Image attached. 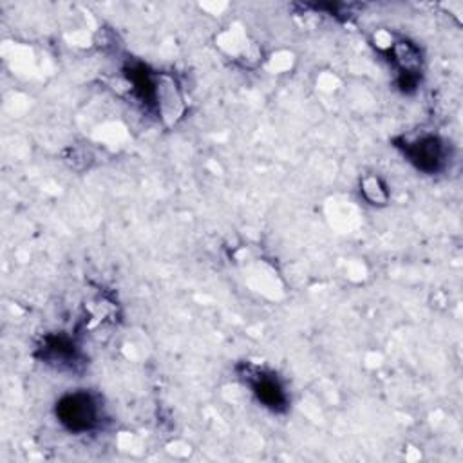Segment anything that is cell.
Wrapping results in <instances>:
<instances>
[{"instance_id": "obj_1", "label": "cell", "mask_w": 463, "mask_h": 463, "mask_svg": "<svg viewBox=\"0 0 463 463\" xmlns=\"http://www.w3.org/2000/svg\"><path fill=\"white\" fill-rule=\"evenodd\" d=\"M56 418L71 432H87L99 421V405L90 392H69L56 402Z\"/></svg>"}, {"instance_id": "obj_2", "label": "cell", "mask_w": 463, "mask_h": 463, "mask_svg": "<svg viewBox=\"0 0 463 463\" xmlns=\"http://www.w3.org/2000/svg\"><path fill=\"white\" fill-rule=\"evenodd\" d=\"M405 157L418 168L427 174H434L443 166L445 150L436 136H423L414 141H405L402 145Z\"/></svg>"}, {"instance_id": "obj_3", "label": "cell", "mask_w": 463, "mask_h": 463, "mask_svg": "<svg viewBox=\"0 0 463 463\" xmlns=\"http://www.w3.org/2000/svg\"><path fill=\"white\" fill-rule=\"evenodd\" d=\"M251 392L255 394V398L268 409L271 411H284L288 398L286 392L282 389V385L279 383V380L275 376L264 374V373H257L255 378L251 380Z\"/></svg>"}, {"instance_id": "obj_4", "label": "cell", "mask_w": 463, "mask_h": 463, "mask_svg": "<svg viewBox=\"0 0 463 463\" xmlns=\"http://www.w3.org/2000/svg\"><path fill=\"white\" fill-rule=\"evenodd\" d=\"M127 78L128 81L132 83L136 94L146 101V103H154V98H156V83L152 81L148 71L137 63V65H130L127 69Z\"/></svg>"}]
</instances>
